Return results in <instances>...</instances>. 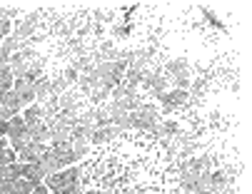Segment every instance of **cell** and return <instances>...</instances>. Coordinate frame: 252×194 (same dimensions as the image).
Returning a JSON list of instances; mask_svg holds the SVG:
<instances>
[{"label": "cell", "mask_w": 252, "mask_h": 194, "mask_svg": "<svg viewBox=\"0 0 252 194\" xmlns=\"http://www.w3.org/2000/svg\"><path fill=\"white\" fill-rule=\"evenodd\" d=\"M63 77H65V83H67L70 87H73V85H78V77H80V72H78L75 67H70V65H67V67L63 70Z\"/></svg>", "instance_id": "12"}, {"label": "cell", "mask_w": 252, "mask_h": 194, "mask_svg": "<svg viewBox=\"0 0 252 194\" xmlns=\"http://www.w3.org/2000/svg\"><path fill=\"white\" fill-rule=\"evenodd\" d=\"M50 152L55 154V160H58L60 169H65V167H73V165L78 162V157H75V152H73V144H70V142L50 144Z\"/></svg>", "instance_id": "4"}, {"label": "cell", "mask_w": 252, "mask_h": 194, "mask_svg": "<svg viewBox=\"0 0 252 194\" xmlns=\"http://www.w3.org/2000/svg\"><path fill=\"white\" fill-rule=\"evenodd\" d=\"M13 32V23L8 20V18H0V45H3V40Z\"/></svg>", "instance_id": "13"}, {"label": "cell", "mask_w": 252, "mask_h": 194, "mask_svg": "<svg viewBox=\"0 0 252 194\" xmlns=\"http://www.w3.org/2000/svg\"><path fill=\"white\" fill-rule=\"evenodd\" d=\"M78 169V194H183L175 160L150 132L93 147Z\"/></svg>", "instance_id": "1"}, {"label": "cell", "mask_w": 252, "mask_h": 194, "mask_svg": "<svg viewBox=\"0 0 252 194\" xmlns=\"http://www.w3.org/2000/svg\"><path fill=\"white\" fill-rule=\"evenodd\" d=\"M130 120H132V130H135V132H150V130L162 120L158 102H153V100L142 102L135 112H130Z\"/></svg>", "instance_id": "2"}, {"label": "cell", "mask_w": 252, "mask_h": 194, "mask_svg": "<svg viewBox=\"0 0 252 194\" xmlns=\"http://www.w3.org/2000/svg\"><path fill=\"white\" fill-rule=\"evenodd\" d=\"M60 194H78V187H73V189H65V192H60Z\"/></svg>", "instance_id": "16"}, {"label": "cell", "mask_w": 252, "mask_h": 194, "mask_svg": "<svg viewBox=\"0 0 252 194\" xmlns=\"http://www.w3.org/2000/svg\"><path fill=\"white\" fill-rule=\"evenodd\" d=\"M3 50H5V53H10V55H15V53L20 50V43H18V37H15L13 32H10V35L5 37V40H3Z\"/></svg>", "instance_id": "11"}, {"label": "cell", "mask_w": 252, "mask_h": 194, "mask_svg": "<svg viewBox=\"0 0 252 194\" xmlns=\"http://www.w3.org/2000/svg\"><path fill=\"white\" fill-rule=\"evenodd\" d=\"M32 194H53V192H50V189H48L45 184H38V187L32 189Z\"/></svg>", "instance_id": "14"}, {"label": "cell", "mask_w": 252, "mask_h": 194, "mask_svg": "<svg viewBox=\"0 0 252 194\" xmlns=\"http://www.w3.org/2000/svg\"><path fill=\"white\" fill-rule=\"evenodd\" d=\"M50 97V80H35V102L43 105Z\"/></svg>", "instance_id": "8"}, {"label": "cell", "mask_w": 252, "mask_h": 194, "mask_svg": "<svg viewBox=\"0 0 252 194\" xmlns=\"http://www.w3.org/2000/svg\"><path fill=\"white\" fill-rule=\"evenodd\" d=\"M67 87H70V85L65 83L63 75H58V77H53V80H50V95H55V97H60Z\"/></svg>", "instance_id": "9"}, {"label": "cell", "mask_w": 252, "mask_h": 194, "mask_svg": "<svg viewBox=\"0 0 252 194\" xmlns=\"http://www.w3.org/2000/svg\"><path fill=\"white\" fill-rule=\"evenodd\" d=\"M78 174H80V169L73 165V167L60 169V172H55V174H48V177L43 179V184H45L53 194H60V192H65V189L78 187Z\"/></svg>", "instance_id": "3"}, {"label": "cell", "mask_w": 252, "mask_h": 194, "mask_svg": "<svg viewBox=\"0 0 252 194\" xmlns=\"http://www.w3.org/2000/svg\"><path fill=\"white\" fill-rule=\"evenodd\" d=\"M28 135L32 142H43V144H50V130L45 122H35L32 127H28Z\"/></svg>", "instance_id": "7"}, {"label": "cell", "mask_w": 252, "mask_h": 194, "mask_svg": "<svg viewBox=\"0 0 252 194\" xmlns=\"http://www.w3.org/2000/svg\"><path fill=\"white\" fill-rule=\"evenodd\" d=\"M120 135H123V130L115 127V125H110V127H97V130L93 132V137H90V144H93V147H100V144H107V142L118 139Z\"/></svg>", "instance_id": "5"}, {"label": "cell", "mask_w": 252, "mask_h": 194, "mask_svg": "<svg viewBox=\"0 0 252 194\" xmlns=\"http://www.w3.org/2000/svg\"><path fill=\"white\" fill-rule=\"evenodd\" d=\"M3 105H5V107H10V110H15V112H20V110H23V105H20V97H18V92H15V90L5 92V97H3Z\"/></svg>", "instance_id": "10"}, {"label": "cell", "mask_w": 252, "mask_h": 194, "mask_svg": "<svg viewBox=\"0 0 252 194\" xmlns=\"http://www.w3.org/2000/svg\"><path fill=\"white\" fill-rule=\"evenodd\" d=\"M80 100H83V95H80L78 85H73V87H67V90L58 97V105H60V110H73V107L80 105Z\"/></svg>", "instance_id": "6"}, {"label": "cell", "mask_w": 252, "mask_h": 194, "mask_svg": "<svg viewBox=\"0 0 252 194\" xmlns=\"http://www.w3.org/2000/svg\"><path fill=\"white\" fill-rule=\"evenodd\" d=\"M8 130H10V122L0 120V137H3V135H8Z\"/></svg>", "instance_id": "15"}]
</instances>
